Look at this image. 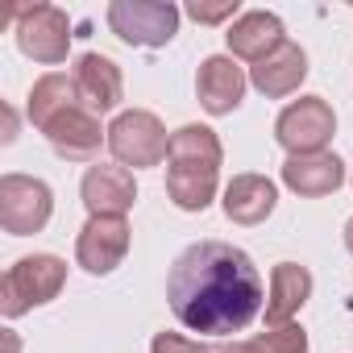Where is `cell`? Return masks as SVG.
<instances>
[{"instance_id":"cell-7","label":"cell","mask_w":353,"mask_h":353,"mask_svg":"<svg viewBox=\"0 0 353 353\" xmlns=\"http://www.w3.org/2000/svg\"><path fill=\"white\" fill-rule=\"evenodd\" d=\"M50 212H54V196L42 179H30V174H5L0 179V225H5V233L13 237L42 233Z\"/></svg>"},{"instance_id":"cell-6","label":"cell","mask_w":353,"mask_h":353,"mask_svg":"<svg viewBox=\"0 0 353 353\" xmlns=\"http://www.w3.org/2000/svg\"><path fill=\"white\" fill-rule=\"evenodd\" d=\"M336 133V117L324 96H303L287 104L274 121V137L287 154H320Z\"/></svg>"},{"instance_id":"cell-8","label":"cell","mask_w":353,"mask_h":353,"mask_svg":"<svg viewBox=\"0 0 353 353\" xmlns=\"http://www.w3.org/2000/svg\"><path fill=\"white\" fill-rule=\"evenodd\" d=\"M17 46L26 59L34 63H63L67 50H71V21L63 9L54 5H30V9H17Z\"/></svg>"},{"instance_id":"cell-15","label":"cell","mask_w":353,"mask_h":353,"mask_svg":"<svg viewBox=\"0 0 353 353\" xmlns=\"http://www.w3.org/2000/svg\"><path fill=\"white\" fill-rule=\"evenodd\" d=\"M229 50L233 59H245V63H262L266 54H274L287 38H283V21L266 9H254V13H241L233 26H229Z\"/></svg>"},{"instance_id":"cell-3","label":"cell","mask_w":353,"mask_h":353,"mask_svg":"<svg viewBox=\"0 0 353 353\" xmlns=\"http://www.w3.org/2000/svg\"><path fill=\"white\" fill-rule=\"evenodd\" d=\"M67 283V262L54 254H30L21 262H13L0 279V312L5 320H17L21 312L50 303Z\"/></svg>"},{"instance_id":"cell-2","label":"cell","mask_w":353,"mask_h":353,"mask_svg":"<svg viewBox=\"0 0 353 353\" xmlns=\"http://www.w3.org/2000/svg\"><path fill=\"white\" fill-rule=\"evenodd\" d=\"M221 179V137L208 125H183L166 150V196L183 212H204Z\"/></svg>"},{"instance_id":"cell-16","label":"cell","mask_w":353,"mask_h":353,"mask_svg":"<svg viewBox=\"0 0 353 353\" xmlns=\"http://www.w3.org/2000/svg\"><path fill=\"white\" fill-rule=\"evenodd\" d=\"M303 79H307V54H303V46H295V42H283L274 54H266L258 67H250V83H254L262 96H270V100L291 96Z\"/></svg>"},{"instance_id":"cell-23","label":"cell","mask_w":353,"mask_h":353,"mask_svg":"<svg viewBox=\"0 0 353 353\" xmlns=\"http://www.w3.org/2000/svg\"><path fill=\"white\" fill-rule=\"evenodd\" d=\"M345 250H349V254H353V221H349V225H345Z\"/></svg>"},{"instance_id":"cell-4","label":"cell","mask_w":353,"mask_h":353,"mask_svg":"<svg viewBox=\"0 0 353 353\" xmlns=\"http://www.w3.org/2000/svg\"><path fill=\"white\" fill-rule=\"evenodd\" d=\"M108 26L125 46H166L179 34V9L162 0H112L108 5Z\"/></svg>"},{"instance_id":"cell-20","label":"cell","mask_w":353,"mask_h":353,"mask_svg":"<svg viewBox=\"0 0 353 353\" xmlns=\"http://www.w3.org/2000/svg\"><path fill=\"white\" fill-rule=\"evenodd\" d=\"M204 353H307V332L299 324H283V328H266L254 341H221V345H204Z\"/></svg>"},{"instance_id":"cell-11","label":"cell","mask_w":353,"mask_h":353,"mask_svg":"<svg viewBox=\"0 0 353 353\" xmlns=\"http://www.w3.org/2000/svg\"><path fill=\"white\" fill-rule=\"evenodd\" d=\"M83 204L92 216H125L137 200V183L129 166H92L83 174Z\"/></svg>"},{"instance_id":"cell-1","label":"cell","mask_w":353,"mask_h":353,"mask_svg":"<svg viewBox=\"0 0 353 353\" xmlns=\"http://www.w3.org/2000/svg\"><path fill=\"white\" fill-rule=\"evenodd\" d=\"M166 299L183 328L229 336L250 328L254 316L262 312V274L245 250L208 237L174 258Z\"/></svg>"},{"instance_id":"cell-19","label":"cell","mask_w":353,"mask_h":353,"mask_svg":"<svg viewBox=\"0 0 353 353\" xmlns=\"http://www.w3.org/2000/svg\"><path fill=\"white\" fill-rule=\"evenodd\" d=\"M75 104H83V100H79V88H75V75L50 71V75H42V79L34 83V92H30V121H34L38 129H46L54 117H63V112L75 108Z\"/></svg>"},{"instance_id":"cell-18","label":"cell","mask_w":353,"mask_h":353,"mask_svg":"<svg viewBox=\"0 0 353 353\" xmlns=\"http://www.w3.org/2000/svg\"><path fill=\"white\" fill-rule=\"evenodd\" d=\"M279 204V188L266 174H237L225 188V216L237 225H262Z\"/></svg>"},{"instance_id":"cell-22","label":"cell","mask_w":353,"mask_h":353,"mask_svg":"<svg viewBox=\"0 0 353 353\" xmlns=\"http://www.w3.org/2000/svg\"><path fill=\"white\" fill-rule=\"evenodd\" d=\"M150 353H204V345H196V341H188L179 332H158Z\"/></svg>"},{"instance_id":"cell-13","label":"cell","mask_w":353,"mask_h":353,"mask_svg":"<svg viewBox=\"0 0 353 353\" xmlns=\"http://www.w3.org/2000/svg\"><path fill=\"white\" fill-rule=\"evenodd\" d=\"M283 183L295 192V196H332L341 183H345V166L336 154L320 150V154H291L283 162Z\"/></svg>"},{"instance_id":"cell-21","label":"cell","mask_w":353,"mask_h":353,"mask_svg":"<svg viewBox=\"0 0 353 353\" xmlns=\"http://www.w3.org/2000/svg\"><path fill=\"white\" fill-rule=\"evenodd\" d=\"M188 17L200 21V26L229 21V17H237V0H221V5H204V0H196V5H188Z\"/></svg>"},{"instance_id":"cell-12","label":"cell","mask_w":353,"mask_h":353,"mask_svg":"<svg viewBox=\"0 0 353 353\" xmlns=\"http://www.w3.org/2000/svg\"><path fill=\"white\" fill-rule=\"evenodd\" d=\"M196 96H200L204 112L229 117V112L241 104V96H245V75H241V67H237L229 54L204 59V63H200V75H196Z\"/></svg>"},{"instance_id":"cell-17","label":"cell","mask_w":353,"mask_h":353,"mask_svg":"<svg viewBox=\"0 0 353 353\" xmlns=\"http://www.w3.org/2000/svg\"><path fill=\"white\" fill-rule=\"evenodd\" d=\"M312 295V270L299 262H279L270 270V299H266V324L283 328L291 324V316L307 303Z\"/></svg>"},{"instance_id":"cell-10","label":"cell","mask_w":353,"mask_h":353,"mask_svg":"<svg viewBox=\"0 0 353 353\" xmlns=\"http://www.w3.org/2000/svg\"><path fill=\"white\" fill-rule=\"evenodd\" d=\"M42 133H46V141L54 145V154L67 158V162H92L96 150H100V137H104L100 117H96L92 108H83V104H75V108H67L63 117H54Z\"/></svg>"},{"instance_id":"cell-14","label":"cell","mask_w":353,"mask_h":353,"mask_svg":"<svg viewBox=\"0 0 353 353\" xmlns=\"http://www.w3.org/2000/svg\"><path fill=\"white\" fill-rule=\"evenodd\" d=\"M75 88H79V100L83 108H92L96 117L100 112H112L125 96V79H121V67L104 54H79L75 63Z\"/></svg>"},{"instance_id":"cell-5","label":"cell","mask_w":353,"mask_h":353,"mask_svg":"<svg viewBox=\"0 0 353 353\" xmlns=\"http://www.w3.org/2000/svg\"><path fill=\"white\" fill-rule=\"evenodd\" d=\"M108 150L121 166H158L170 150V137L162 129V121L145 108H133V112H121L112 125H108Z\"/></svg>"},{"instance_id":"cell-9","label":"cell","mask_w":353,"mask_h":353,"mask_svg":"<svg viewBox=\"0 0 353 353\" xmlns=\"http://www.w3.org/2000/svg\"><path fill=\"white\" fill-rule=\"evenodd\" d=\"M129 254V221L125 216H92L79 229L75 241V258L88 274H108L121 266V258Z\"/></svg>"}]
</instances>
